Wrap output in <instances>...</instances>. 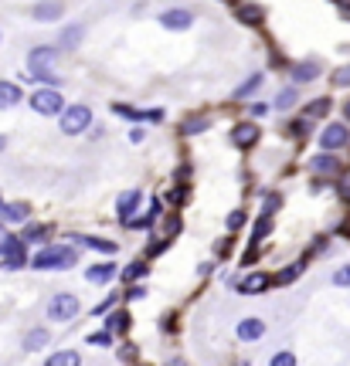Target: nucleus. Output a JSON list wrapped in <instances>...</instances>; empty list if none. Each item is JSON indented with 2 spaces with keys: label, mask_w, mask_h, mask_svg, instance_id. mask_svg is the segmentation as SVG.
I'll return each instance as SVG.
<instances>
[{
  "label": "nucleus",
  "mask_w": 350,
  "mask_h": 366,
  "mask_svg": "<svg viewBox=\"0 0 350 366\" xmlns=\"http://www.w3.org/2000/svg\"><path fill=\"white\" fill-rule=\"evenodd\" d=\"M269 285H273V278H269L265 271H252V275H245V278L238 282V295H262Z\"/></svg>",
  "instance_id": "obj_14"
},
{
  "label": "nucleus",
  "mask_w": 350,
  "mask_h": 366,
  "mask_svg": "<svg viewBox=\"0 0 350 366\" xmlns=\"http://www.w3.org/2000/svg\"><path fill=\"white\" fill-rule=\"evenodd\" d=\"M126 299H130V302H139V299H146V285H130V289H126Z\"/></svg>",
  "instance_id": "obj_42"
},
{
  "label": "nucleus",
  "mask_w": 350,
  "mask_h": 366,
  "mask_svg": "<svg viewBox=\"0 0 350 366\" xmlns=\"http://www.w3.org/2000/svg\"><path fill=\"white\" fill-rule=\"evenodd\" d=\"M269 366H296V356H292L289 349H282V353H275L273 356V363Z\"/></svg>",
  "instance_id": "obj_38"
},
{
  "label": "nucleus",
  "mask_w": 350,
  "mask_h": 366,
  "mask_svg": "<svg viewBox=\"0 0 350 366\" xmlns=\"http://www.w3.org/2000/svg\"><path fill=\"white\" fill-rule=\"evenodd\" d=\"M156 20H160L163 31H187V27L194 24V11H187V7H170V11H163Z\"/></svg>",
  "instance_id": "obj_8"
},
{
  "label": "nucleus",
  "mask_w": 350,
  "mask_h": 366,
  "mask_svg": "<svg viewBox=\"0 0 350 366\" xmlns=\"http://www.w3.org/2000/svg\"><path fill=\"white\" fill-rule=\"evenodd\" d=\"M269 231H273V217H258L252 228V244H262L269 237Z\"/></svg>",
  "instance_id": "obj_31"
},
{
  "label": "nucleus",
  "mask_w": 350,
  "mask_h": 366,
  "mask_svg": "<svg viewBox=\"0 0 350 366\" xmlns=\"http://www.w3.org/2000/svg\"><path fill=\"white\" fill-rule=\"evenodd\" d=\"M143 139H146V129H133L130 133V143H143Z\"/></svg>",
  "instance_id": "obj_49"
},
{
  "label": "nucleus",
  "mask_w": 350,
  "mask_h": 366,
  "mask_svg": "<svg viewBox=\"0 0 350 366\" xmlns=\"http://www.w3.org/2000/svg\"><path fill=\"white\" fill-rule=\"evenodd\" d=\"M262 81H265V75H249L238 89H235V102H242V98H249V96H255L258 89H262Z\"/></svg>",
  "instance_id": "obj_27"
},
{
  "label": "nucleus",
  "mask_w": 350,
  "mask_h": 366,
  "mask_svg": "<svg viewBox=\"0 0 350 366\" xmlns=\"http://www.w3.org/2000/svg\"><path fill=\"white\" fill-rule=\"evenodd\" d=\"M72 241H75V244H85L89 251H99V254H116V251H119L116 241L99 237V234H89V237H85V234H72Z\"/></svg>",
  "instance_id": "obj_15"
},
{
  "label": "nucleus",
  "mask_w": 350,
  "mask_h": 366,
  "mask_svg": "<svg viewBox=\"0 0 350 366\" xmlns=\"http://www.w3.org/2000/svg\"><path fill=\"white\" fill-rule=\"evenodd\" d=\"M78 308H82L78 295H72V292H58V295L48 302V319H51V322H72V319L78 315Z\"/></svg>",
  "instance_id": "obj_5"
},
{
  "label": "nucleus",
  "mask_w": 350,
  "mask_h": 366,
  "mask_svg": "<svg viewBox=\"0 0 350 366\" xmlns=\"http://www.w3.org/2000/svg\"><path fill=\"white\" fill-rule=\"evenodd\" d=\"M238 366H249V363H238Z\"/></svg>",
  "instance_id": "obj_54"
},
{
  "label": "nucleus",
  "mask_w": 350,
  "mask_h": 366,
  "mask_svg": "<svg viewBox=\"0 0 350 366\" xmlns=\"http://www.w3.org/2000/svg\"><path fill=\"white\" fill-rule=\"evenodd\" d=\"M139 204H143V193H139V190H126V193H123V197L116 200L119 221H123V224H130V221H133V214L139 211Z\"/></svg>",
  "instance_id": "obj_13"
},
{
  "label": "nucleus",
  "mask_w": 350,
  "mask_h": 366,
  "mask_svg": "<svg viewBox=\"0 0 350 366\" xmlns=\"http://www.w3.org/2000/svg\"><path fill=\"white\" fill-rule=\"evenodd\" d=\"M320 146H323V153H337V150L350 146V129H347V122H330V126L320 133Z\"/></svg>",
  "instance_id": "obj_7"
},
{
  "label": "nucleus",
  "mask_w": 350,
  "mask_h": 366,
  "mask_svg": "<svg viewBox=\"0 0 350 366\" xmlns=\"http://www.w3.org/2000/svg\"><path fill=\"white\" fill-rule=\"evenodd\" d=\"M119 275L116 261H102V265H89L85 268V282H92V285H106V282H113Z\"/></svg>",
  "instance_id": "obj_16"
},
{
  "label": "nucleus",
  "mask_w": 350,
  "mask_h": 366,
  "mask_svg": "<svg viewBox=\"0 0 350 366\" xmlns=\"http://www.w3.org/2000/svg\"><path fill=\"white\" fill-rule=\"evenodd\" d=\"M27 244H24V237H14V234H7V241L0 244V254H4V268L18 271L24 265H31V258H27Z\"/></svg>",
  "instance_id": "obj_6"
},
{
  "label": "nucleus",
  "mask_w": 350,
  "mask_h": 366,
  "mask_svg": "<svg viewBox=\"0 0 350 366\" xmlns=\"http://www.w3.org/2000/svg\"><path fill=\"white\" fill-rule=\"evenodd\" d=\"M48 343H51V332H48L44 326L31 329V332L24 336V349H27V353H38V349H44Z\"/></svg>",
  "instance_id": "obj_22"
},
{
  "label": "nucleus",
  "mask_w": 350,
  "mask_h": 366,
  "mask_svg": "<svg viewBox=\"0 0 350 366\" xmlns=\"http://www.w3.org/2000/svg\"><path fill=\"white\" fill-rule=\"evenodd\" d=\"M211 126V119L208 116H191L187 122H184V136H197V133H204Z\"/></svg>",
  "instance_id": "obj_32"
},
{
  "label": "nucleus",
  "mask_w": 350,
  "mask_h": 366,
  "mask_svg": "<svg viewBox=\"0 0 350 366\" xmlns=\"http://www.w3.org/2000/svg\"><path fill=\"white\" fill-rule=\"evenodd\" d=\"M221 4H225V0H221Z\"/></svg>",
  "instance_id": "obj_55"
},
{
  "label": "nucleus",
  "mask_w": 350,
  "mask_h": 366,
  "mask_svg": "<svg viewBox=\"0 0 350 366\" xmlns=\"http://www.w3.org/2000/svg\"><path fill=\"white\" fill-rule=\"evenodd\" d=\"M109 109H113V116H123V119H133V122H143V112H139V109H130V105H123V102H113Z\"/></svg>",
  "instance_id": "obj_33"
},
{
  "label": "nucleus",
  "mask_w": 350,
  "mask_h": 366,
  "mask_svg": "<svg viewBox=\"0 0 350 366\" xmlns=\"http://www.w3.org/2000/svg\"><path fill=\"white\" fill-rule=\"evenodd\" d=\"M85 343H89V346H113V332H109V329H106V332H92Z\"/></svg>",
  "instance_id": "obj_36"
},
{
  "label": "nucleus",
  "mask_w": 350,
  "mask_h": 366,
  "mask_svg": "<svg viewBox=\"0 0 350 366\" xmlns=\"http://www.w3.org/2000/svg\"><path fill=\"white\" fill-rule=\"evenodd\" d=\"M58 119H61V133L65 136H82L92 126V109H89L85 102H75V105H68Z\"/></svg>",
  "instance_id": "obj_4"
},
{
  "label": "nucleus",
  "mask_w": 350,
  "mask_h": 366,
  "mask_svg": "<svg viewBox=\"0 0 350 366\" xmlns=\"http://www.w3.org/2000/svg\"><path fill=\"white\" fill-rule=\"evenodd\" d=\"M106 329H109L113 336H123V332L130 329V312H123V308L109 312V315H106Z\"/></svg>",
  "instance_id": "obj_24"
},
{
  "label": "nucleus",
  "mask_w": 350,
  "mask_h": 366,
  "mask_svg": "<svg viewBox=\"0 0 350 366\" xmlns=\"http://www.w3.org/2000/svg\"><path fill=\"white\" fill-rule=\"evenodd\" d=\"M85 38V24H68V27H61L58 34V48L61 51H75L78 44Z\"/></svg>",
  "instance_id": "obj_19"
},
{
  "label": "nucleus",
  "mask_w": 350,
  "mask_h": 366,
  "mask_svg": "<svg viewBox=\"0 0 350 366\" xmlns=\"http://www.w3.org/2000/svg\"><path fill=\"white\" fill-rule=\"evenodd\" d=\"M235 20L245 24V27H258V24L265 20V11H262L258 4H238V7H235Z\"/></svg>",
  "instance_id": "obj_18"
},
{
  "label": "nucleus",
  "mask_w": 350,
  "mask_h": 366,
  "mask_svg": "<svg viewBox=\"0 0 350 366\" xmlns=\"http://www.w3.org/2000/svg\"><path fill=\"white\" fill-rule=\"evenodd\" d=\"M249 112H252V119H262V116H265V112H269V105H262V102H258V105H252Z\"/></svg>",
  "instance_id": "obj_46"
},
{
  "label": "nucleus",
  "mask_w": 350,
  "mask_h": 366,
  "mask_svg": "<svg viewBox=\"0 0 350 366\" xmlns=\"http://www.w3.org/2000/svg\"><path fill=\"white\" fill-rule=\"evenodd\" d=\"M113 302H116V295H109L106 302H99V306L92 308V312H96V315H102V312H109V308H113Z\"/></svg>",
  "instance_id": "obj_44"
},
{
  "label": "nucleus",
  "mask_w": 350,
  "mask_h": 366,
  "mask_svg": "<svg viewBox=\"0 0 350 366\" xmlns=\"http://www.w3.org/2000/svg\"><path fill=\"white\" fill-rule=\"evenodd\" d=\"M262 332H265V322H262L258 315H249V319L238 322V339H242V343H252V339H258Z\"/></svg>",
  "instance_id": "obj_21"
},
{
  "label": "nucleus",
  "mask_w": 350,
  "mask_h": 366,
  "mask_svg": "<svg viewBox=\"0 0 350 366\" xmlns=\"http://www.w3.org/2000/svg\"><path fill=\"white\" fill-rule=\"evenodd\" d=\"M245 224V211H232L228 214V231H238Z\"/></svg>",
  "instance_id": "obj_41"
},
{
  "label": "nucleus",
  "mask_w": 350,
  "mask_h": 366,
  "mask_svg": "<svg viewBox=\"0 0 350 366\" xmlns=\"http://www.w3.org/2000/svg\"><path fill=\"white\" fill-rule=\"evenodd\" d=\"M320 72H323V68H320V61H296V65H292V81H296V85H310V81H316V78H320Z\"/></svg>",
  "instance_id": "obj_17"
},
{
  "label": "nucleus",
  "mask_w": 350,
  "mask_h": 366,
  "mask_svg": "<svg viewBox=\"0 0 350 366\" xmlns=\"http://www.w3.org/2000/svg\"><path fill=\"white\" fill-rule=\"evenodd\" d=\"M146 271H150V265H146V258H137V261H130L126 268L119 271V278H123L126 285H137V282L143 278V275H146Z\"/></svg>",
  "instance_id": "obj_23"
},
{
  "label": "nucleus",
  "mask_w": 350,
  "mask_h": 366,
  "mask_svg": "<svg viewBox=\"0 0 350 366\" xmlns=\"http://www.w3.org/2000/svg\"><path fill=\"white\" fill-rule=\"evenodd\" d=\"M344 119L350 122V102H344Z\"/></svg>",
  "instance_id": "obj_52"
},
{
  "label": "nucleus",
  "mask_w": 350,
  "mask_h": 366,
  "mask_svg": "<svg viewBox=\"0 0 350 366\" xmlns=\"http://www.w3.org/2000/svg\"><path fill=\"white\" fill-rule=\"evenodd\" d=\"M61 14H65V4L61 0H38L31 7V18L38 20V24H55V20H61Z\"/></svg>",
  "instance_id": "obj_9"
},
{
  "label": "nucleus",
  "mask_w": 350,
  "mask_h": 366,
  "mask_svg": "<svg viewBox=\"0 0 350 366\" xmlns=\"http://www.w3.org/2000/svg\"><path fill=\"white\" fill-rule=\"evenodd\" d=\"M337 7H340V18L350 20V0H337Z\"/></svg>",
  "instance_id": "obj_47"
},
{
  "label": "nucleus",
  "mask_w": 350,
  "mask_h": 366,
  "mask_svg": "<svg viewBox=\"0 0 350 366\" xmlns=\"http://www.w3.org/2000/svg\"><path fill=\"white\" fill-rule=\"evenodd\" d=\"M160 119H163L160 109H146V112H143V122H160Z\"/></svg>",
  "instance_id": "obj_45"
},
{
  "label": "nucleus",
  "mask_w": 350,
  "mask_h": 366,
  "mask_svg": "<svg viewBox=\"0 0 350 366\" xmlns=\"http://www.w3.org/2000/svg\"><path fill=\"white\" fill-rule=\"evenodd\" d=\"M296 102H299V89H296V85H289V89H282V92L273 98V109H279V112H289Z\"/></svg>",
  "instance_id": "obj_25"
},
{
  "label": "nucleus",
  "mask_w": 350,
  "mask_h": 366,
  "mask_svg": "<svg viewBox=\"0 0 350 366\" xmlns=\"http://www.w3.org/2000/svg\"><path fill=\"white\" fill-rule=\"evenodd\" d=\"M48 234H51L48 224H27L20 237H24V244H44V241H48Z\"/></svg>",
  "instance_id": "obj_26"
},
{
  "label": "nucleus",
  "mask_w": 350,
  "mask_h": 366,
  "mask_svg": "<svg viewBox=\"0 0 350 366\" xmlns=\"http://www.w3.org/2000/svg\"><path fill=\"white\" fill-rule=\"evenodd\" d=\"M330 85H333V89H350V65H344V68H337V72H333Z\"/></svg>",
  "instance_id": "obj_34"
},
{
  "label": "nucleus",
  "mask_w": 350,
  "mask_h": 366,
  "mask_svg": "<svg viewBox=\"0 0 350 366\" xmlns=\"http://www.w3.org/2000/svg\"><path fill=\"white\" fill-rule=\"evenodd\" d=\"M170 241H174V237H163V241H154V244H150V251H146V258H154V254H160L163 248H170Z\"/></svg>",
  "instance_id": "obj_43"
},
{
  "label": "nucleus",
  "mask_w": 350,
  "mask_h": 366,
  "mask_svg": "<svg viewBox=\"0 0 350 366\" xmlns=\"http://www.w3.org/2000/svg\"><path fill=\"white\" fill-rule=\"evenodd\" d=\"M133 356H137V349H133V343H126L123 346V360H133Z\"/></svg>",
  "instance_id": "obj_50"
},
{
  "label": "nucleus",
  "mask_w": 350,
  "mask_h": 366,
  "mask_svg": "<svg viewBox=\"0 0 350 366\" xmlns=\"http://www.w3.org/2000/svg\"><path fill=\"white\" fill-rule=\"evenodd\" d=\"M306 166H310V174H316V176H337V174H340V156L316 153Z\"/></svg>",
  "instance_id": "obj_12"
},
{
  "label": "nucleus",
  "mask_w": 350,
  "mask_h": 366,
  "mask_svg": "<svg viewBox=\"0 0 350 366\" xmlns=\"http://www.w3.org/2000/svg\"><path fill=\"white\" fill-rule=\"evenodd\" d=\"M0 221H4V224H27V221H31V204H24V200L0 204Z\"/></svg>",
  "instance_id": "obj_10"
},
{
  "label": "nucleus",
  "mask_w": 350,
  "mask_h": 366,
  "mask_svg": "<svg viewBox=\"0 0 350 366\" xmlns=\"http://www.w3.org/2000/svg\"><path fill=\"white\" fill-rule=\"evenodd\" d=\"M279 207H282V197H279V193H269V197H265V204H262V217H273Z\"/></svg>",
  "instance_id": "obj_35"
},
{
  "label": "nucleus",
  "mask_w": 350,
  "mask_h": 366,
  "mask_svg": "<svg viewBox=\"0 0 350 366\" xmlns=\"http://www.w3.org/2000/svg\"><path fill=\"white\" fill-rule=\"evenodd\" d=\"M327 112H330V98H313L310 105L303 109V116L306 119H323Z\"/></svg>",
  "instance_id": "obj_30"
},
{
  "label": "nucleus",
  "mask_w": 350,
  "mask_h": 366,
  "mask_svg": "<svg viewBox=\"0 0 350 366\" xmlns=\"http://www.w3.org/2000/svg\"><path fill=\"white\" fill-rule=\"evenodd\" d=\"M333 285H337V289H350V265L333 271Z\"/></svg>",
  "instance_id": "obj_37"
},
{
  "label": "nucleus",
  "mask_w": 350,
  "mask_h": 366,
  "mask_svg": "<svg viewBox=\"0 0 350 366\" xmlns=\"http://www.w3.org/2000/svg\"><path fill=\"white\" fill-rule=\"evenodd\" d=\"M20 102H24V96H20L18 81L0 78V109H14V105H20Z\"/></svg>",
  "instance_id": "obj_20"
},
{
  "label": "nucleus",
  "mask_w": 350,
  "mask_h": 366,
  "mask_svg": "<svg viewBox=\"0 0 350 366\" xmlns=\"http://www.w3.org/2000/svg\"><path fill=\"white\" fill-rule=\"evenodd\" d=\"M27 105H31L38 116H61V112L68 109L58 89H35L31 98H27Z\"/></svg>",
  "instance_id": "obj_3"
},
{
  "label": "nucleus",
  "mask_w": 350,
  "mask_h": 366,
  "mask_svg": "<svg viewBox=\"0 0 350 366\" xmlns=\"http://www.w3.org/2000/svg\"><path fill=\"white\" fill-rule=\"evenodd\" d=\"M78 265V251L72 244H44V248L31 258L35 271H68Z\"/></svg>",
  "instance_id": "obj_2"
},
{
  "label": "nucleus",
  "mask_w": 350,
  "mask_h": 366,
  "mask_svg": "<svg viewBox=\"0 0 350 366\" xmlns=\"http://www.w3.org/2000/svg\"><path fill=\"white\" fill-rule=\"evenodd\" d=\"M180 231V221H177V217H170V221H167V237H170V234H177Z\"/></svg>",
  "instance_id": "obj_48"
},
{
  "label": "nucleus",
  "mask_w": 350,
  "mask_h": 366,
  "mask_svg": "<svg viewBox=\"0 0 350 366\" xmlns=\"http://www.w3.org/2000/svg\"><path fill=\"white\" fill-rule=\"evenodd\" d=\"M167 366H187V363H184L180 356H174V360H167Z\"/></svg>",
  "instance_id": "obj_51"
},
{
  "label": "nucleus",
  "mask_w": 350,
  "mask_h": 366,
  "mask_svg": "<svg viewBox=\"0 0 350 366\" xmlns=\"http://www.w3.org/2000/svg\"><path fill=\"white\" fill-rule=\"evenodd\" d=\"M55 61H58V48H55V44H38V48H31V55H27V78L41 81L44 89H55L61 81Z\"/></svg>",
  "instance_id": "obj_1"
},
{
  "label": "nucleus",
  "mask_w": 350,
  "mask_h": 366,
  "mask_svg": "<svg viewBox=\"0 0 350 366\" xmlns=\"http://www.w3.org/2000/svg\"><path fill=\"white\" fill-rule=\"evenodd\" d=\"M310 122H313V119H306V116H303V119H296V122L289 126L292 136H310Z\"/></svg>",
  "instance_id": "obj_39"
},
{
  "label": "nucleus",
  "mask_w": 350,
  "mask_h": 366,
  "mask_svg": "<svg viewBox=\"0 0 350 366\" xmlns=\"http://www.w3.org/2000/svg\"><path fill=\"white\" fill-rule=\"evenodd\" d=\"M184 197H187V190H184V187H174V190L167 193V204H170V207H180Z\"/></svg>",
  "instance_id": "obj_40"
},
{
  "label": "nucleus",
  "mask_w": 350,
  "mask_h": 366,
  "mask_svg": "<svg viewBox=\"0 0 350 366\" xmlns=\"http://www.w3.org/2000/svg\"><path fill=\"white\" fill-rule=\"evenodd\" d=\"M44 366H82V356H78L75 349H61L55 356H48V363Z\"/></svg>",
  "instance_id": "obj_29"
},
{
  "label": "nucleus",
  "mask_w": 350,
  "mask_h": 366,
  "mask_svg": "<svg viewBox=\"0 0 350 366\" xmlns=\"http://www.w3.org/2000/svg\"><path fill=\"white\" fill-rule=\"evenodd\" d=\"M303 271H306V261H292L289 268H282V271H279V275L273 278V282H275V285H289V282H296Z\"/></svg>",
  "instance_id": "obj_28"
},
{
  "label": "nucleus",
  "mask_w": 350,
  "mask_h": 366,
  "mask_svg": "<svg viewBox=\"0 0 350 366\" xmlns=\"http://www.w3.org/2000/svg\"><path fill=\"white\" fill-rule=\"evenodd\" d=\"M228 139H232V146H238V150H252L255 143H258V126L255 122H238Z\"/></svg>",
  "instance_id": "obj_11"
},
{
  "label": "nucleus",
  "mask_w": 350,
  "mask_h": 366,
  "mask_svg": "<svg viewBox=\"0 0 350 366\" xmlns=\"http://www.w3.org/2000/svg\"><path fill=\"white\" fill-rule=\"evenodd\" d=\"M4 146H7V139H4V136H0V150H4Z\"/></svg>",
  "instance_id": "obj_53"
}]
</instances>
